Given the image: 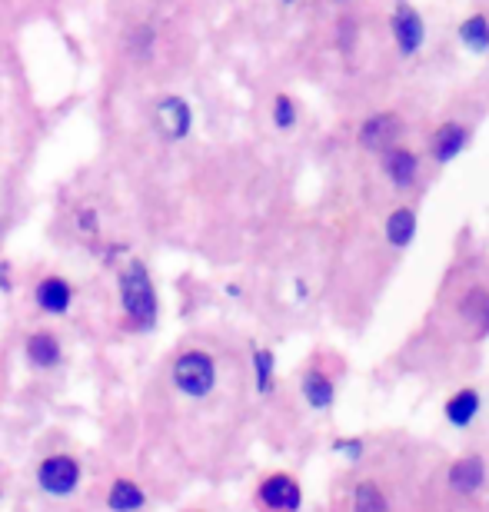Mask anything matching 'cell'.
<instances>
[{"instance_id": "obj_1", "label": "cell", "mask_w": 489, "mask_h": 512, "mask_svg": "<svg viewBox=\"0 0 489 512\" xmlns=\"http://www.w3.org/2000/svg\"><path fill=\"white\" fill-rule=\"evenodd\" d=\"M120 303L137 330L147 333L157 326V290L144 260H130L120 273Z\"/></svg>"}, {"instance_id": "obj_2", "label": "cell", "mask_w": 489, "mask_h": 512, "mask_svg": "<svg viewBox=\"0 0 489 512\" xmlns=\"http://www.w3.org/2000/svg\"><path fill=\"white\" fill-rule=\"evenodd\" d=\"M173 383H177L180 393L187 396H207L213 383H217V366H213V356L203 350H190L183 353L177 363H173Z\"/></svg>"}, {"instance_id": "obj_3", "label": "cell", "mask_w": 489, "mask_h": 512, "mask_svg": "<svg viewBox=\"0 0 489 512\" xmlns=\"http://www.w3.org/2000/svg\"><path fill=\"white\" fill-rule=\"evenodd\" d=\"M154 127L167 143H180L193 130V110L180 94H163L154 104Z\"/></svg>"}, {"instance_id": "obj_4", "label": "cell", "mask_w": 489, "mask_h": 512, "mask_svg": "<svg viewBox=\"0 0 489 512\" xmlns=\"http://www.w3.org/2000/svg\"><path fill=\"white\" fill-rule=\"evenodd\" d=\"M300 486H297V479L293 476H270V479H263V486H260V503L267 506L270 512H297L300 509Z\"/></svg>"}, {"instance_id": "obj_5", "label": "cell", "mask_w": 489, "mask_h": 512, "mask_svg": "<svg viewBox=\"0 0 489 512\" xmlns=\"http://www.w3.org/2000/svg\"><path fill=\"white\" fill-rule=\"evenodd\" d=\"M403 133V124L396 114H376L363 124L360 130V143L366 150H390L396 147V140H400Z\"/></svg>"}, {"instance_id": "obj_6", "label": "cell", "mask_w": 489, "mask_h": 512, "mask_svg": "<svg viewBox=\"0 0 489 512\" xmlns=\"http://www.w3.org/2000/svg\"><path fill=\"white\" fill-rule=\"evenodd\" d=\"M77 479H80V469L70 456H54L40 466V486L54 496H67L70 489L77 486Z\"/></svg>"}, {"instance_id": "obj_7", "label": "cell", "mask_w": 489, "mask_h": 512, "mask_svg": "<svg viewBox=\"0 0 489 512\" xmlns=\"http://www.w3.org/2000/svg\"><path fill=\"white\" fill-rule=\"evenodd\" d=\"M34 300L44 313L60 316L70 310V303H74V286H70L64 276H44L34 290Z\"/></svg>"}, {"instance_id": "obj_8", "label": "cell", "mask_w": 489, "mask_h": 512, "mask_svg": "<svg viewBox=\"0 0 489 512\" xmlns=\"http://www.w3.org/2000/svg\"><path fill=\"white\" fill-rule=\"evenodd\" d=\"M483 479H486V466H483L480 456H463V459H456V463L450 466L453 493L470 496V493H476V489L483 486Z\"/></svg>"}, {"instance_id": "obj_9", "label": "cell", "mask_w": 489, "mask_h": 512, "mask_svg": "<svg viewBox=\"0 0 489 512\" xmlns=\"http://www.w3.org/2000/svg\"><path fill=\"white\" fill-rule=\"evenodd\" d=\"M393 30H396V40H400V50L403 54H416L423 44V20L416 10L410 7H400V14L393 20Z\"/></svg>"}, {"instance_id": "obj_10", "label": "cell", "mask_w": 489, "mask_h": 512, "mask_svg": "<svg viewBox=\"0 0 489 512\" xmlns=\"http://www.w3.org/2000/svg\"><path fill=\"white\" fill-rule=\"evenodd\" d=\"M480 413V393L476 389H460L456 396H450V403H446V419H450V426L456 429H466Z\"/></svg>"}, {"instance_id": "obj_11", "label": "cell", "mask_w": 489, "mask_h": 512, "mask_svg": "<svg viewBox=\"0 0 489 512\" xmlns=\"http://www.w3.org/2000/svg\"><path fill=\"white\" fill-rule=\"evenodd\" d=\"M27 360L37 366V370H50V366L60 363V343L57 336H50L47 330L34 333L27 340Z\"/></svg>"}, {"instance_id": "obj_12", "label": "cell", "mask_w": 489, "mask_h": 512, "mask_svg": "<svg viewBox=\"0 0 489 512\" xmlns=\"http://www.w3.org/2000/svg\"><path fill=\"white\" fill-rule=\"evenodd\" d=\"M303 396H307V403L313 409H330L333 396H336L333 380L326 373H320V370H310L307 376H303Z\"/></svg>"}, {"instance_id": "obj_13", "label": "cell", "mask_w": 489, "mask_h": 512, "mask_svg": "<svg viewBox=\"0 0 489 512\" xmlns=\"http://www.w3.org/2000/svg\"><path fill=\"white\" fill-rule=\"evenodd\" d=\"M386 173H390V180L396 187H410L416 180V157L410 150H386V160H383Z\"/></svg>"}, {"instance_id": "obj_14", "label": "cell", "mask_w": 489, "mask_h": 512, "mask_svg": "<svg viewBox=\"0 0 489 512\" xmlns=\"http://www.w3.org/2000/svg\"><path fill=\"white\" fill-rule=\"evenodd\" d=\"M466 140H470V133H466L460 124H446L440 133L433 137V153H436V160H453L456 153H460L466 147Z\"/></svg>"}, {"instance_id": "obj_15", "label": "cell", "mask_w": 489, "mask_h": 512, "mask_svg": "<svg viewBox=\"0 0 489 512\" xmlns=\"http://www.w3.org/2000/svg\"><path fill=\"white\" fill-rule=\"evenodd\" d=\"M413 237H416V217H413V210H396V213H390V220H386V240H390L393 247H410Z\"/></svg>"}, {"instance_id": "obj_16", "label": "cell", "mask_w": 489, "mask_h": 512, "mask_svg": "<svg viewBox=\"0 0 489 512\" xmlns=\"http://www.w3.org/2000/svg\"><path fill=\"white\" fill-rule=\"evenodd\" d=\"M157 50V30L154 24H137L134 30L127 34V54L134 60H150Z\"/></svg>"}, {"instance_id": "obj_17", "label": "cell", "mask_w": 489, "mask_h": 512, "mask_svg": "<svg viewBox=\"0 0 489 512\" xmlns=\"http://www.w3.org/2000/svg\"><path fill=\"white\" fill-rule=\"evenodd\" d=\"M353 512H386V496L376 483H360L353 489Z\"/></svg>"}, {"instance_id": "obj_18", "label": "cell", "mask_w": 489, "mask_h": 512, "mask_svg": "<svg viewBox=\"0 0 489 512\" xmlns=\"http://www.w3.org/2000/svg\"><path fill=\"white\" fill-rule=\"evenodd\" d=\"M460 40L470 50H483L489 47V24H486V17H470V20H463V27H460Z\"/></svg>"}, {"instance_id": "obj_19", "label": "cell", "mask_w": 489, "mask_h": 512, "mask_svg": "<svg viewBox=\"0 0 489 512\" xmlns=\"http://www.w3.org/2000/svg\"><path fill=\"white\" fill-rule=\"evenodd\" d=\"M110 509H117V512H130V509H140L144 506V493L134 486V483H117L114 489H110Z\"/></svg>"}, {"instance_id": "obj_20", "label": "cell", "mask_w": 489, "mask_h": 512, "mask_svg": "<svg viewBox=\"0 0 489 512\" xmlns=\"http://www.w3.org/2000/svg\"><path fill=\"white\" fill-rule=\"evenodd\" d=\"M463 313L470 316V320L480 326L483 333L489 330V296L483 290H473L470 296H466V300H463Z\"/></svg>"}, {"instance_id": "obj_21", "label": "cell", "mask_w": 489, "mask_h": 512, "mask_svg": "<svg viewBox=\"0 0 489 512\" xmlns=\"http://www.w3.org/2000/svg\"><path fill=\"white\" fill-rule=\"evenodd\" d=\"M253 370H257L260 393H270V389H273V353L270 350H257V353H253Z\"/></svg>"}, {"instance_id": "obj_22", "label": "cell", "mask_w": 489, "mask_h": 512, "mask_svg": "<svg viewBox=\"0 0 489 512\" xmlns=\"http://www.w3.org/2000/svg\"><path fill=\"white\" fill-rule=\"evenodd\" d=\"M273 124L280 130H290L297 124V104L287 94H277V100H273Z\"/></svg>"}, {"instance_id": "obj_23", "label": "cell", "mask_w": 489, "mask_h": 512, "mask_svg": "<svg viewBox=\"0 0 489 512\" xmlns=\"http://www.w3.org/2000/svg\"><path fill=\"white\" fill-rule=\"evenodd\" d=\"M74 223H77V230L84 233V237H97V233H100V213L94 207H80Z\"/></svg>"}, {"instance_id": "obj_24", "label": "cell", "mask_w": 489, "mask_h": 512, "mask_svg": "<svg viewBox=\"0 0 489 512\" xmlns=\"http://www.w3.org/2000/svg\"><path fill=\"white\" fill-rule=\"evenodd\" d=\"M333 453L346 456L350 463H360V459H363V439H336Z\"/></svg>"}, {"instance_id": "obj_25", "label": "cell", "mask_w": 489, "mask_h": 512, "mask_svg": "<svg viewBox=\"0 0 489 512\" xmlns=\"http://www.w3.org/2000/svg\"><path fill=\"white\" fill-rule=\"evenodd\" d=\"M283 4H293V0H283Z\"/></svg>"}, {"instance_id": "obj_26", "label": "cell", "mask_w": 489, "mask_h": 512, "mask_svg": "<svg viewBox=\"0 0 489 512\" xmlns=\"http://www.w3.org/2000/svg\"><path fill=\"white\" fill-rule=\"evenodd\" d=\"M0 230H4V223H0Z\"/></svg>"}]
</instances>
